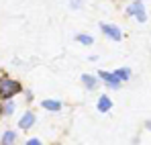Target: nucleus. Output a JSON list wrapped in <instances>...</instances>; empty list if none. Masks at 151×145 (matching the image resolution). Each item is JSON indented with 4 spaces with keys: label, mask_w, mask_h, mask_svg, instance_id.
Segmentation results:
<instances>
[{
    "label": "nucleus",
    "mask_w": 151,
    "mask_h": 145,
    "mask_svg": "<svg viewBox=\"0 0 151 145\" xmlns=\"http://www.w3.org/2000/svg\"><path fill=\"white\" fill-rule=\"evenodd\" d=\"M23 88L17 80L12 78H0V98H10L14 94H19Z\"/></svg>",
    "instance_id": "1"
},
{
    "label": "nucleus",
    "mask_w": 151,
    "mask_h": 145,
    "mask_svg": "<svg viewBox=\"0 0 151 145\" xmlns=\"http://www.w3.org/2000/svg\"><path fill=\"white\" fill-rule=\"evenodd\" d=\"M127 14H135L139 23H145V21H147L145 6H143V2H141V0H135V2H131V4H129V8H127Z\"/></svg>",
    "instance_id": "2"
},
{
    "label": "nucleus",
    "mask_w": 151,
    "mask_h": 145,
    "mask_svg": "<svg viewBox=\"0 0 151 145\" xmlns=\"http://www.w3.org/2000/svg\"><path fill=\"white\" fill-rule=\"evenodd\" d=\"M100 31L104 35H108L110 39H114V41H121V37H123V33H121V29L119 27H114V25H108V23H100Z\"/></svg>",
    "instance_id": "3"
},
{
    "label": "nucleus",
    "mask_w": 151,
    "mask_h": 145,
    "mask_svg": "<svg viewBox=\"0 0 151 145\" xmlns=\"http://www.w3.org/2000/svg\"><path fill=\"white\" fill-rule=\"evenodd\" d=\"M98 76H100V80H104V82H106L110 88H114V90H119V88H121V84H123V82H121V80L114 76V74H110V72H104V70H100V72H98Z\"/></svg>",
    "instance_id": "4"
},
{
    "label": "nucleus",
    "mask_w": 151,
    "mask_h": 145,
    "mask_svg": "<svg viewBox=\"0 0 151 145\" xmlns=\"http://www.w3.org/2000/svg\"><path fill=\"white\" fill-rule=\"evenodd\" d=\"M33 125H35V115H33L31 110H27L25 115L21 117V121H19V127H21V129H31Z\"/></svg>",
    "instance_id": "5"
},
{
    "label": "nucleus",
    "mask_w": 151,
    "mask_h": 145,
    "mask_svg": "<svg viewBox=\"0 0 151 145\" xmlns=\"http://www.w3.org/2000/svg\"><path fill=\"white\" fill-rule=\"evenodd\" d=\"M110 106H112L110 98L106 96V94H102V96L98 98V110H100V113H108V110H110Z\"/></svg>",
    "instance_id": "6"
},
{
    "label": "nucleus",
    "mask_w": 151,
    "mask_h": 145,
    "mask_svg": "<svg viewBox=\"0 0 151 145\" xmlns=\"http://www.w3.org/2000/svg\"><path fill=\"white\" fill-rule=\"evenodd\" d=\"M82 82H84V86H86L88 90H94V88H96V78L90 76V74H84V76H82Z\"/></svg>",
    "instance_id": "7"
},
{
    "label": "nucleus",
    "mask_w": 151,
    "mask_h": 145,
    "mask_svg": "<svg viewBox=\"0 0 151 145\" xmlns=\"http://www.w3.org/2000/svg\"><path fill=\"white\" fill-rule=\"evenodd\" d=\"M41 106L47 108V110H59V108H61V102H59V100H43Z\"/></svg>",
    "instance_id": "8"
},
{
    "label": "nucleus",
    "mask_w": 151,
    "mask_h": 145,
    "mask_svg": "<svg viewBox=\"0 0 151 145\" xmlns=\"http://www.w3.org/2000/svg\"><path fill=\"white\" fill-rule=\"evenodd\" d=\"M14 139H17V133H14V131H6V133L2 135V145H12Z\"/></svg>",
    "instance_id": "9"
},
{
    "label": "nucleus",
    "mask_w": 151,
    "mask_h": 145,
    "mask_svg": "<svg viewBox=\"0 0 151 145\" xmlns=\"http://www.w3.org/2000/svg\"><path fill=\"white\" fill-rule=\"evenodd\" d=\"M112 74H114L121 82H125V80L131 78V70H129V68H121V70H116V72H112Z\"/></svg>",
    "instance_id": "10"
},
{
    "label": "nucleus",
    "mask_w": 151,
    "mask_h": 145,
    "mask_svg": "<svg viewBox=\"0 0 151 145\" xmlns=\"http://www.w3.org/2000/svg\"><path fill=\"white\" fill-rule=\"evenodd\" d=\"M76 39H78L80 43H84V45H92V43H94V37H92V35H78Z\"/></svg>",
    "instance_id": "11"
},
{
    "label": "nucleus",
    "mask_w": 151,
    "mask_h": 145,
    "mask_svg": "<svg viewBox=\"0 0 151 145\" xmlns=\"http://www.w3.org/2000/svg\"><path fill=\"white\" fill-rule=\"evenodd\" d=\"M12 110H14V102H10V100H8V102L4 104V108H2V113H4V115L8 117V115H12Z\"/></svg>",
    "instance_id": "12"
},
{
    "label": "nucleus",
    "mask_w": 151,
    "mask_h": 145,
    "mask_svg": "<svg viewBox=\"0 0 151 145\" xmlns=\"http://www.w3.org/2000/svg\"><path fill=\"white\" fill-rule=\"evenodd\" d=\"M27 145H43V143H41L39 139H29V141H27Z\"/></svg>",
    "instance_id": "13"
},
{
    "label": "nucleus",
    "mask_w": 151,
    "mask_h": 145,
    "mask_svg": "<svg viewBox=\"0 0 151 145\" xmlns=\"http://www.w3.org/2000/svg\"><path fill=\"white\" fill-rule=\"evenodd\" d=\"M72 6H74V8H78V6H80V0H72Z\"/></svg>",
    "instance_id": "14"
},
{
    "label": "nucleus",
    "mask_w": 151,
    "mask_h": 145,
    "mask_svg": "<svg viewBox=\"0 0 151 145\" xmlns=\"http://www.w3.org/2000/svg\"><path fill=\"white\" fill-rule=\"evenodd\" d=\"M145 127H147V129L151 131V121H147V123H145Z\"/></svg>",
    "instance_id": "15"
}]
</instances>
